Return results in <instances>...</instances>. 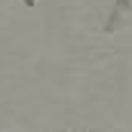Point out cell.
Returning a JSON list of instances; mask_svg holds the SVG:
<instances>
[{"label": "cell", "mask_w": 132, "mask_h": 132, "mask_svg": "<svg viewBox=\"0 0 132 132\" xmlns=\"http://www.w3.org/2000/svg\"><path fill=\"white\" fill-rule=\"evenodd\" d=\"M52 132H89L86 126H77V123H65V126H59V129H52Z\"/></svg>", "instance_id": "cell-1"}, {"label": "cell", "mask_w": 132, "mask_h": 132, "mask_svg": "<svg viewBox=\"0 0 132 132\" xmlns=\"http://www.w3.org/2000/svg\"><path fill=\"white\" fill-rule=\"evenodd\" d=\"M117 9L120 12H132V0H117Z\"/></svg>", "instance_id": "cell-2"}, {"label": "cell", "mask_w": 132, "mask_h": 132, "mask_svg": "<svg viewBox=\"0 0 132 132\" xmlns=\"http://www.w3.org/2000/svg\"><path fill=\"white\" fill-rule=\"evenodd\" d=\"M22 6H28V9H31V6H37V0H22Z\"/></svg>", "instance_id": "cell-3"}, {"label": "cell", "mask_w": 132, "mask_h": 132, "mask_svg": "<svg viewBox=\"0 0 132 132\" xmlns=\"http://www.w3.org/2000/svg\"><path fill=\"white\" fill-rule=\"evenodd\" d=\"M0 132H9V129H0Z\"/></svg>", "instance_id": "cell-4"}]
</instances>
